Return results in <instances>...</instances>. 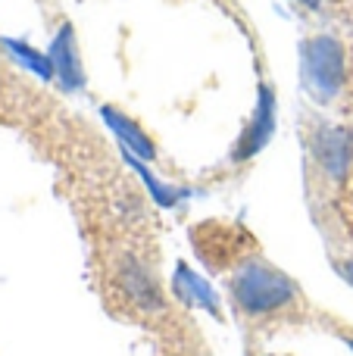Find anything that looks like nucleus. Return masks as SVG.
Listing matches in <instances>:
<instances>
[{
  "label": "nucleus",
  "mask_w": 353,
  "mask_h": 356,
  "mask_svg": "<svg viewBox=\"0 0 353 356\" xmlns=\"http://www.w3.org/2000/svg\"><path fill=\"white\" fill-rule=\"evenodd\" d=\"M125 160H129V166L135 169L138 175L144 178V184H147V191H150V197H154V203L156 207H175V203H179V191L172 188V184H166V181H160V178H156L154 172H147V166H144L141 160H138L135 154H125Z\"/></svg>",
  "instance_id": "nucleus-7"
},
{
  "label": "nucleus",
  "mask_w": 353,
  "mask_h": 356,
  "mask_svg": "<svg viewBox=\"0 0 353 356\" xmlns=\"http://www.w3.org/2000/svg\"><path fill=\"white\" fill-rule=\"evenodd\" d=\"M306 79L316 97L329 100L344 85V47L335 38H313L304 50Z\"/></svg>",
  "instance_id": "nucleus-2"
},
{
  "label": "nucleus",
  "mask_w": 353,
  "mask_h": 356,
  "mask_svg": "<svg viewBox=\"0 0 353 356\" xmlns=\"http://www.w3.org/2000/svg\"><path fill=\"white\" fill-rule=\"evenodd\" d=\"M116 284L122 288V294L129 297L131 307L141 309V313H163V309H166V297H163V288L156 284L154 272L138 257H131V253L119 257Z\"/></svg>",
  "instance_id": "nucleus-3"
},
{
  "label": "nucleus",
  "mask_w": 353,
  "mask_h": 356,
  "mask_svg": "<svg viewBox=\"0 0 353 356\" xmlns=\"http://www.w3.org/2000/svg\"><path fill=\"white\" fill-rule=\"evenodd\" d=\"M310 150L316 156V163L322 166V172L331 181H344L350 172L353 163V138L347 129H338V125H319L313 131Z\"/></svg>",
  "instance_id": "nucleus-4"
},
{
  "label": "nucleus",
  "mask_w": 353,
  "mask_h": 356,
  "mask_svg": "<svg viewBox=\"0 0 353 356\" xmlns=\"http://www.w3.org/2000/svg\"><path fill=\"white\" fill-rule=\"evenodd\" d=\"M341 338H344V341H347V347H350V350H353V334H341Z\"/></svg>",
  "instance_id": "nucleus-9"
},
{
  "label": "nucleus",
  "mask_w": 353,
  "mask_h": 356,
  "mask_svg": "<svg viewBox=\"0 0 353 356\" xmlns=\"http://www.w3.org/2000/svg\"><path fill=\"white\" fill-rule=\"evenodd\" d=\"M304 3H310V6H319V3H322V0H304Z\"/></svg>",
  "instance_id": "nucleus-10"
},
{
  "label": "nucleus",
  "mask_w": 353,
  "mask_h": 356,
  "mask_svg": "<svg viewBox=\"0 0 353 356\" xmlns=\"http://www.w3.org/2000/svg\"><path fill=\"white\" fill-rule=\"evenodd\" d=\"M275 131V97L269 88H260V104H256V113L250 119V125L244 129V135L238 138L235 150H231V160L235 163H247L260 154L263 147L269 144Z\"/></svg>",
  "instance_id": "nucleus-5"
},
{
  "label": "nucleus",
  "mask_w": 353,
  "mask_h": 356,
  "mask_svg": "<svg viewBox=\"0 0 353 356\" xmlns=\"http://www.w3.org/2000/svg\"><path fill=\"white\" fill-rule=\"evenodd\" d=\"M104 119H106V125L113 129V135L119 138V141L125 144V150L129 154H135L138 160H144V163H154L156 160V144L150 141V135L141 129V125H135L125 113H119V110H113V106H106L104 110Z\"/></svg>",
  "instance_id": "nucleus-6"
},
{
  "label": "nucleus",
  "mask_w": 353,
  "mask_h": 356,
  "mask_svg": "<svg viewBox=\"0 0 353 356\" xmlns=\"http://www.w3.org/2000/svg\"><path fill=\"white\" fill-rule=\"evenodd\" d=\"M338 272L353 284V259H341V263H338Z\"/></svg>",
  "instance_id": "nucleus-8"
},
{
  "label": "nucleus",
  "mask_w": 353,
  "mask_h": 356,
  "mask_svg": "<svg viewBox=\"0 0 353 356\" xmlns=\"http://www.w3.org/2000/svg\"><path fill=\"white\" fill-rule=\"evenodd\" d=\"M229 288H231V303L238 307V313L250 316V319L275 316L281 309L294 307L300 297L297 284L285 272L275 269L272 263H266V259L241 263V269L231 275Z\"/></svg>",
  "instance_id": "nucleus-1"
}]
</instances>
